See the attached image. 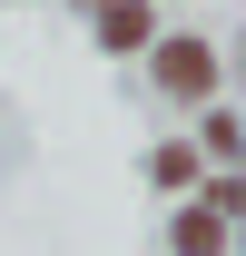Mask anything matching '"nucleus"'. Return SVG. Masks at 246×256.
<instances>
[{
    "mask_svg": "<svg viewBox=\"0 0 246 256\" xmlns=\"http://www.w3.org/2000/svg\"><path fill=\"white\" fill-rule=\"evenodd\" d=\"M178 246H187V256H226V226H216V207H187V217H178Z\"/></svg>",
    "mask_w": 246,
    "mask_h": 256,
    "instance_id": "7ed1b4c3",
    "label": "nucleus"
},
{
    "mask_svg": "<svg viewBox=\"0 0 246 256\" xmlns=\"http://www.w3.org/2000/svg\"><path fill=\"white\" fill-rule=\"evenodd\" d=\"M98 40H108V50H138V40H148V0H108V10H98Z\"/></svg>",
    "mask_w": 246,
    "mask_h": 256,
    "instance_id": "f03ea898",
    "label": "nucleus"
},
{
    "mask_svg": "<svg viewBox=\"0 0 246 256\" xmlns=\"http://www.w3.org/2000/svg\"><path fill=\"white\" fill-rule=\"evenodd\" d=\"M158 79H168L178 98L216 89V50H207V40H168V50H158Z\"/></svg>",
    "mask_w": 246,
    "mask_h": 256,
    "instance_id": "f257e3e1",
    "label": "nucleus"
}]
</instances>
